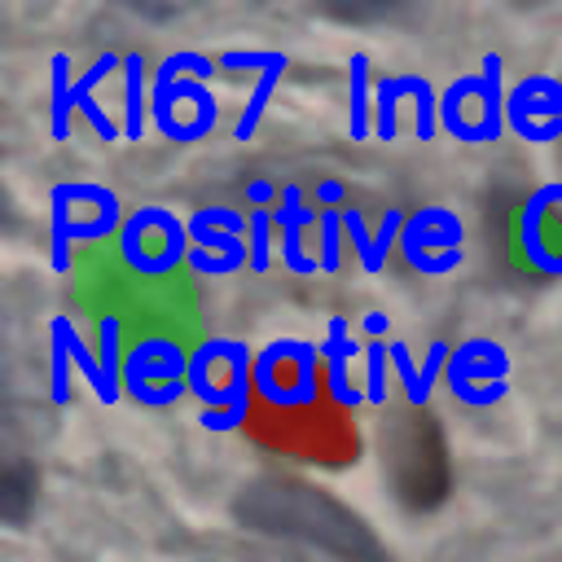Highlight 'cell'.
<instances>
[{"label":"cell","mask_w":562,"mask_h":562,"mask_svg":"<svg viewBox=\"0 0 562 562\" xmlns=\"http://www.w3.org/2000/svg\"><path fill=\"white\" fill-rule=\"evenodd\" d=\"M321 351L307 338H272L263 351H255V391L272 408H312L321 400Z\"/></svg>","instance_id":"obj_1"},{"label":"cell","mask_w":562,"mask_h":562,"mask_svg":"<svg viewBox=\"0 0 562 562\" xmlns=\"http://www.w3.org/2000/svg\"><path fill=\"white\" fill-rule=\"evenodd\" d=\"M189 250H193L189 246V224H180L162 206H140L119 228V259H123L127 272H136L145 281L171 277L180 263H189Z\"/></svg>","instance_id":"obj_2"},{"label":"cell","mask_w":562,"mask_h":562,"mask_svg":"<svg viewBox=\"0 0 562 562\" xmlns=\"http://www.w3.org/2000/svg\"><path fill=\"white\" fill-rule=\"evenodd\" d=\"M189 391V351L167 334H145L123 356V395L140 408H167Z\"/></svg>","instance_id":"obj_3"},{"label":"cell","mask_w":562,"mask_h":562,"mask_svg":"<svg viewBox=\"0 0 562 562\" xmlns=\"http://www.w3.org/2000/svg\"><path fill=\"white\" fill-rule=\"evenodd\" d=\"M461 237H465V228H461L457 211H448V206H422V211H408V220H404L400 255H404V263L413 272L443 277V272L461 268V259H465Z\"/></svg>","instance_id":"obj_4"},{"label":"cell","mask_w":562,"mask_h":562,"mask_svg":"<svg viewBox=\"0 0 562 562\" xmlns=\"http://www.w3.org/2000/svg\"><path fill=\"white\" fill-rule=\"evenodd\" d=\"M505 378H509V356L492 338H465L452 347L448 360V391L465 408H492L505 400Z\"/></svg>","instance_id":"obj_5"},{"label":"cell","mask_w":562,"mask_h":562,"mask_svg":"<svg viewBox=\"0 0 562 562\" xmlns=\"http://www.w3.org/2000/svg\"><path fill=\"white\" fill-rule=\"evenodd\" d=\"M505 127L531 145L562 140V79L558 75H527L505 97Z\"/></svg>","instance_id":"obj_6"},{"label":"cell","mask_w":562,"mask_h":562,"mask_svg":"<svg viewBox=\"0 0 562 562\" xmlns=\"http://www.w3.org/2000/svg\"><path fill=\"white\" fill-rule=\"evenodd\" d=\"M272 224L281 233V263H285V272H294V277L321 272V255H307V246H303V233L321 224V211H312L303 202V189L294 180L281 184V198L272 206Z\"/></svg>","instance_id":"obj_7"},{"label":"cell","mask_w":562,"mask_h":562,"mask_svg":"<svg viewBox=\"0 0 562 562\" xmlns=\"http://www.w3.org/2000/svg\"><path fill=\"white\" fill-rule=\"evenodd\" d=\"M316 351H321V364H325V391H329V400L338 408H347V413L360 408V404H369V395L360 386H351V378H347V360L364 356V347L356 342V334L347 329L342 316H329V329L316 342Z\"/></svg>","instance_id":"obj_8"},{"label":"cell","mask_w":562,"mask_h":562,"mask_svg":"<svg viewBox=\"0 0 562 562\" xmlns=\"http://www.w3.org/2000/svg\"><path fill=\"white\" fill-rule=\"evenodd\" d=\"M386 342H391V364H395V373H400L404 400H408L413 408H422V404L430 400V391H435L439 373H448L452 347H448L443 338H435V342L426 347V360H422V369H417V364H413V351H408V342H404V338H386Z\"/></svg>","instance_id":"obj_9"},{"label":"cell","mask_w":562,"mask_h":562,"mask_svg":"<svg viewBox=\"0 0 562 562\" xmlns=\"http://www.w3.org/2000/svg\"><path fill=\"white\" fill-rule=\"evenodd\" d=\"M149 101H154V83L145 53H123V140H140L145 119H154Z\"/></svg>","instance_id":"obj_10"},{"label":"cell","mask_w":562,"mask_h":562,"mask_svg":"<svg viewBox=\"0 0 562 562\" xmlns=\"http://www.w3.org/2000/svg\"><path fill=\"white\" fill-rule=\"evenodd\" d=\"M347 132H351V140H369V132H373L369 53H351V61H347Z\"/></svg>","instance_id":"obj_11"},{"label":"cell","mask_w":562,"mask_h":562,"mask_svg":"<svg viewBox=\"0 0 562 562\" xmlns=\"http://www.w3.org/2000/svg\"><path fill=\"white\" fill-rule=\"evenodd\" d=\"M422 83H426V75H382L373 83V136L378 140H395V132H400L395 110L404 97H417Z\"/></svg>","instance_id":"obj_12"},{"label":"cell","mask_w":562,"mask_h":562,"mask_svg":"<svg viewBox=\"0 0 562 562\" xmlns=\"http://www.w3.org/2000/svg\"><path fill=\"white\" fill-rule=\"evenodd\" d=\"M123 321L114 312H105L97 321V360H101V373H105V395L101 404H119L123 400Z\"/></svg>","instance_id":"obj_13"},{"label":"cell","mask_w":562,"mask_h":562,"mask_svg":"<svg viewBox=\"0 0 562 562\" xmlns=\"http://www.w3.org/2000/svg\"><path fill=\"white\" fill-rule=\"evenodd\" d=\"M479 75H483V97H479L483 123H479V127H483V140H496V136L505 132V88H501L505 61H501V53H483Z\"/></svg>","instance_id":"obj_14"},{"label":"cell","mask_w":562,"mask_h":562,"mask_svg":"<svg viewBox=\"0 0 562 562\" xmlns=\"http://www.w3.org/2000/svg\"><path fill=\"white\" fill-rule=\"evenodd\" d=\"M48 75H53V92H48V123H53V140H66L70 136V57L66 53H53L48 57Z\"/></svg>","instance_id":"obj_15"},{"label":"cell","mask_w":562,"mask_h":562,"mask_svg":"<svg viewBox=\"0 0 562 562\" xmlns=\"http://www.w3.org/2000/svg\"><path fill=\"white\" fill-rule=\"evenodd\" d=\"M48 329L66 338V347H70V360H75V364L83 369V378H88V386H92V395L101 400V395H105V373H101V360H97V347H88V342L79 338V329L70 325V316H53V321H48Z\"/></svg>","instance_id":"obj_16"},{"label":"cell","mask_w":562,"mask_h":562,"mask_svg":"<svg viewBox=\"0 0 562 562\" xmlns=\"http://www.w3.org/2000/svg\"><path fill=\"white\" fill-rule=\"evenodd\" d=\"M281 70H285V66H272V70H263V75L255 79V88H250V97H246V105H241V119H237V127H233V140H250V136H255V127H259V119H263V110H268V101H272V92H277Z\"/></svg>","instance_id":"obj_17"},{"label":"cell","mask_w":562,"mask_h":562,"mask_svg":"<svg viewBox=\"0 0 562 562\" xmlns=\"http://www.w3.org/2000/svg\"><path fill=\"white\" fill-rule=\"evenodd\" d=\"M342 233H347V241H351V250H356L364 272H382L386 268V255L378 250V233H369V224H364V215L356 206H342Z\"/></svg>","instance_id":"obj_18"},{"label":"cell","mask_w":562,"mask_h":562,"mask_svg":"<svg viewBox=\"0 0 562 562\" xmlns=\"http://www.w3.org/2000/svg\"><path fill=\"white\" fill-rule=\"evenodd\" d=\"M189 241H193V246H202V250H211V255L246 259V268H250V246H246V237L224 233V228H211V224H202L198 215H189Z\"/></svg>","instance_id":"obj_19"},{"label":"cell","mask_w":562,"mask_h":562,"mask_svg":"<svg viewBox=\"0 0 562 562\" xmlns=\"http://www.w3.org/2000/svg\"><path fill=\"white\" fill-rule=\"evenodd\" d=\"M215 66H220V61H211L206 53H167V57L158 61L154 79H198V83H206V79L215 75Z\"/></svg>","instance_id":"obj_20"},{"label":"cell","mask_w":562,"mask_h":562,"mask_svg":"<svg viewBox=\"0 0 562 562\" xmlns=\"http://www.w3.org/2000/svg\"><path fill=\"white\" fill-rule=\"evenodd\" d=\"M316 237H321V272H338L342 268V206L334 211H321V224H316Z\"/></svg>","instance_id":"obj_21"},{"label":"cell","mask_w":562,"mask_h":562,"mask_svg":"<svg viewBox=\"0 0 562 562\" xmlns=\"http://www.w3.org/2000/svg\"><path fill=\"white\" fill-rule=\"evenodd\" d=\"M246 215H250V233H246V241H250V272L259 277L272 263V233H277V224H272V211H246Z\"/></svg>","instance_id":"obj_22"},{"label":"cell","mask_w":562,"mask_h":562,"mask_svg":"<svg viewBox=\"0 0 562 562\" xmlns=\"http://www.w3.org/2000/svg\"><path fill=\"white\" fill-rule=\"evenodd\" d=\"M386 360H391V342L373 338L364 347V395H369V404H386Z\"/></svg>","instance_id":"obj_23"},{"label":"cell","mask_w":562,"mask_h":562,"mask_svg":"<svg viewBox=\"0 0 562 562\" xmlns=\"http://www.w3.org/2000/svg\"><path fill=\"white\" fill-rule=\"evenodd\" d=\"M48 334H53V329H48ZM48 351H53V391H48V395H53V404H57V408H66V404H70V378H66L70 347H66V338H61V334H53V347H48Z\"/></svg>","instance_id":"obj_24"},{"label":"cell","mask_w":562,"mask_h":562,"mask_svg":"<svg viewBox=\"0 0 562 562\" xmlns=\"http://www.w3.org/2000/svg\"><path fill=\"white\" fill-rule=\"evenodd\" d=\"M189 268H193L198 277H224V272L246 268V259H228V255H211V250L193 246V250H189Z\"/></svg>","instance_id":"obj_25"},{"label":"cell","mask_w":562,"mask_h":562,"mask_svg":"<svg viewBox=\"0 0 562 562\" xmlns=\"http://www.w3.org/2000/svg\"><path fill=\"white\" fill-rule=\"evenodd\" d=\"M220 66L224 70H272V66H285V53H220Z\"/></svg>","instance_id":"obj_26"},{"label":"cell","mask_w":562,"mask_h":562,"mask_svg":"<svg viewBox=\"0 0 562 562\" xmlns=\"http://www.w3.org/2000/svg\"><path fill=\"white\" fill-rule=\"evenodd\" d=\"M272 198H281V184H272V180H250L246 184L250 211H272Z\"/></svg>","instance_id":"obj_27"},{"label":"cell","mask_w":562,"mask_h":562,"mask_svg":"<svg viewBox=\"0 0 562 562\" xmlns=\"http://www.w3.org/2000/svg\"><path fill=\"white\" fill-rule=\"evenodd\" d=\"M342 180H321L316 184V211H334V206H342Z\"/></svg>","instance_id":"obj_28"},{"label":"cell","mask_w":562,"mask_h":562,"mask_svg":"<svg viewBox=\"0 0 562 562\" xmlns=\"http://www.w3.org/2000/svg\"><path fill=\"white\" fill-rule=\"evenodd\" d=\"M364 334H369V342L373 338H386V329H391V321H386V312H364Z\"/></svg>","instance_id":"obj_29"}]
</instances>
